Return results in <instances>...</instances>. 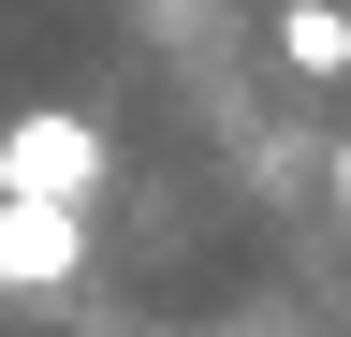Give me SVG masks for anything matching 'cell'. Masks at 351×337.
I'll use <instances>...</instances> for the list:
<instances>
[{
  "label": "cell",
  "mask_w": 351,
  "mask_h": 337,
  "mask_svg": "<svg viewBox=\"0 0 351 337\" xmlns=\"http://www.w3.org/2000/svg\"><path fill=\"white\" fill-rule=\"evenodd\" d=\"M88 191H103V117H73V103L0 117V205H88Z\"/></svg>",
  "instance_id": "6da1fadb"
},
{
  "label": "cell",
  "mask_w": 351,
  "mask_h": 337,
  "mask_svg": "<svg viewBox=\"0 0 351 337\" xmlns=\"http://www.w3.org/2000/svg\"><path fill=\"white\" fill-rule=\"evenodd\" d=\"M88 264V205H0V293H59Z\"/></svg>",
  "instance_id": "7a4b0ae2"
},
{
  "label": "cell",
  "mask_w": 351,
  "mask_h": 337,
  "mask_svg": "<svg viewBox=\"0 0 351 337\" xmlns=\"http://www.w3.org/2000/svg\"><path fill=\"white\" fill-rule=\"evenodd\" d=\"M278 59L307 73V89H337V73H351V15H337V0H278Z\"/></svg>",
  "instance_id": "3957f363"
},
{
  "label": "cell",
  "mask_w": 351,
  "mask_h": 337,
  "mask_svg": "<svg viewBox=\"0 0 351 337\" xmlns=\"http://www.w3.org/2000/svg\"><path fill=\"white\" fill-rule=\"evenodd\" d=\"M337 176H351V161H337Z\"/></svg>",
  "instance_id": "277c9868"
}]
</instances>
